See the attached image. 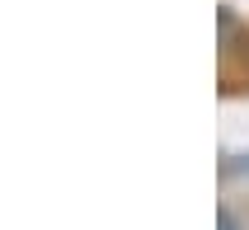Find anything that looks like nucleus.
<instances>
[{"label":"nucleus","mask_w":249,"mask_h":230,"mask_svg":"<svg viewBox=\"0 0 249 230\" xmlns=\"http://www.w3.org/2000/svg\"><path fill=\"white\" fill-rule=\"evenodd\" d=\"M221 230H235V221H231V212H221Z\"/></svg>","instance_id":"nucleus-1"}]
</instances>
